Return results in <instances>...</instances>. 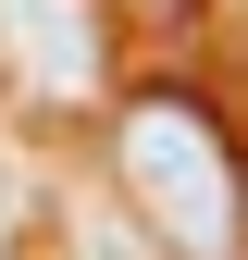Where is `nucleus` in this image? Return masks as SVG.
<instances>
[{"mask_svg":"<svg viewBox=\"0 0 248 260\" xmlns=\"http://www.w3.org/2000/svg\"><path fill=\"white\" fill-rule=\"evenodd\" d=\"M124 186H137V211L162 223L186 260H224L236 248V161H224V137H211V112L137 100L124 112Z\"/></svg>","mask_w":248,"mask_h":260,"instance_id":"f257e3e1","label":"nucleus"},{"mask_svg":"<svg viewBox=\"0 0 248 260\" xmlns=\"http://www.w3.org/2000/svg\"><path fill=\"white\" fill-rule=\"evenodd\" d=\"M0 62L50 100H87L100 87V13L87 0H0Z\"/></svg>","mask_w":248,"mask_h":260,"instance_id":"f03ea898","label":"nucleus"},{"mask_svg":"<svg viewBox=\"0 0 248 260\" xmlns=\"http://www.w3.org/2000/svg\"><path fill=\"white\" fill-rule=\"evenodd\" d=\"M25 223H38V186H25V174H0V260H13V236H25Z\"/></svg>","mask_w":248,"mask_h":260,"instance_id":"7ed1b4c3","label":"nucleus"}]
</instances>
